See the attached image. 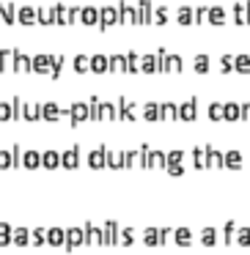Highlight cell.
Masks as SVG:
<instances>
[{"label": "cell", "mask_w": 250, "mask_h": 255, "mask_svg": "<svg viewBox=\"0 0 250 255\" xmlns=\"http://www.w3.org/2000/svg\"><path fill=\"white\" fill-rule=\"evenodd\" d=\"M198 241H201L203 247H215V244H220V231L217 228H203Z\"/></svg>", "instance_id": "obj_24"}, {"label": "cell", "mask_w": 250, "mask_h": 255, "mask_svg": "<svg viewBox=\"0 0 250 255\" xmlns=\"http://www.w3.org/2000/svg\"><path fill=\"white\" fill-rule=\"evenodd\" d=\"M143 121L146 124L162 121V102H143Z\"/></svg>", "instance_id": "obj_12"}, {"label": "cell", "mask_w": 250, "mask_h": 255, "mask_svg": "<svg viewBox=\"0 0 250 255\" xmlns=\"http://www.w3.org/2000/svg\"><path fill=\"white\" fill-rule=\"evenodd\" d=\"M0 71H14V47H3L0 49Z\"/></svg>", "instance_id": "obj_26"}, {"label": "cell", "mask_w": 250, "mask_h": 255, "mask_svg": "<svg viewBox=\"0 0 250 255\" xmlns=\"http://www.w3.org/2000/svg\"><path fill=\"white\" fill-rule=\"evenodd\" d=\"M72 69L77 74H88L91 71V55H75L72 58Z\"/></svg>", "instance_id": "obj_33"}, {"label": "cell", "mask_w": 250, "mask_h": 255, "mask_svg": "<svg viewBox=\"0 0 250 255\" xmlns=\"http://www.w3.org/2000/svg\"><path fill=\"white\" fill-rule=\"evenodd\" d=\"M195 118H198V99H187V102H181L179 104V121L193 124Z\"/></svg>", "instance_id": "obj_10"}, {"label": "cell", "mask_w": 250, "mask_h": 255, "mask_svg": "<svg viewBox=\"0 0 250 255\" xmlns=\"http://www.w3.org/2000/svg\"><path fill=\"white\" fill-rule=\"evenodd\" d=\"M176 247H190V244H193V231H190V228H176V241H174Z\"/></svg>", "instance_id": "obj_34"}, {"label": "cell", "mask_w": 250, "mask_h": 255, "mask_svg": "<svg viewBox=\"0 0 250 255\" xmlns=\"http://www.w3.org/2000/svg\"><path fill=\"white\" fill-rule=\"evenodd\" d=\"M25 121H42V102H28L25 104Z\"/></svg>", "instance_id": "obj_37"}, {"label": "cell", "mask_w": 250, "mask_h": 255, "mask_svg": "<svg viewBox=\"0 0 250 255\" xmlns=\"http://www.w3.org/2000/svg\"><path fill=\"white\" fill-rule=\"evenodd\" d=\"M33 74L52 77V55H33Z\"/></svg>", "instance_id": "obj_14"}, {"label": "cell", "mask_w": 250, "mask_h": 255, "mask_svg": "<svg viewBox=\"0 0 250 255\" xmlns=\"http://www.w3.org/2000/svg\"><path fill=\"white\" fill-rule=\"evenodd\" d=\"M143 244H146V247H162V231L160 228H146V231H143Z\"/></svg>", "instance_id": "obj_25"}, {"label": "cell", "mask_w": 250, "mask_h": 255, "mask_svg": "<svg viewBox=\"0 0 250 255\" xmlns=\"http://www.w3.org/2000/svg\"><path fill=\"white\" fill-rule=\"evenodd\" d=\"M6 14H8V3H0V25H6Z\"/></svg>", "instance_id": "obj_61"}, {"label": "cell", "mask_w": 250, "mask_h": 255, "mask_svg": "<svg viewBox=\"0 0 250 255\" xmlns=\"http://www.w3.org/2000/svg\"><path fill=\"white\" fill-rule=\"evenodd\" d=\"M209 121H223V104L220 102H212L209 104V110H206Z\"/></svg>", "instance_id": "obj_53"}, {"label": "cell", "mask_w": 250, "mask_h": 255, "mask_svg": "<svg viewBox=\"0 0 250 255\" xmlns=\"http://www.w3.org/2000/svg\"><path fill=\"white\" fill-rule=\"evenodd\" d=\"M63 61H66V58H63V55H52V80H58V77H61Z\"/></svg>", "instance_id": "obj_58"}, {"label": "cell", "mask_w": 250, "mask_h": 255, "mask_svg": "<svg viewBox=\"0 0 250 255\" xmlns=\"http://www.w3.org/2000/svg\"><path fill=\"white\" fill-rule=\"evenodd\" d=\"M181 162H184V151H181V148H174V151H168V165H165V170H168V167L181 165Z\"/></svg>", "instance_id": "obj_51"}, {"label": "cell", "mask_w": 250, "mask_h": 255, "mask_svg": "<svg viewBox=\"0 0 250 255\" xmlns=\"http://www.w3.org/2000/svg\"><path fill=\"white\" fill-rule=\"evenodd\" d=\"M236 231H239V225H236L234 220H228L225 225H223L220 241H223V244H236Z\"/></svg>", "instance_id": "obj_29"}, {"label": "cell", "mask_w": 250, "mask_h": 255, "mask_svg": "<svg viewBox=\"0 0 250 255\" xmlns=\"http://www.w3.org/2000/svg\"><path fill=\"white\" fill-rule=\"evenodd\" d=\"M14 71L17 74H33V55H25L22 49H14Z\"/></svg>", "instance_id": "obj_7"}, {"label": "cell", "mask_w": 250, "mask_h": 255, "mask_svg": "<svg viewBox=\"0 0 250 255\" xmlns=\"http://www.w3.org/2000/svg\"><path fill=\"white\" fill-rule=\"evenodd\" d=\"M88 167H94V170L107 167V145H97V148H91V151H88Z\"/></svg>", "instance_id": "obj_6"}, {"label": "cell", "mask_w": 250, "mask_h": 255, "mask_svg": "<svg viewBox=\"0 0 250 255\" xmlns=\"http://www.w3.org/2000/svg\"><path fill=\"white\" fill-rule=\"evenodd\" d=\"M47 244V228H33L30 233V247H44Z\"/></svg>", "instance_id": "obj_44"}, {"label": "cell", "mask_w": 250, "mask_h": 255, "mask_svg": "<svg viewBox=\"0 0 250 255\" xmlns=\"http://www.w3.org/2000/svg\"><path fill=\"white\" fill-rule=\"evenodd\" d=\"M77 247H85V228L83 225L66 228V253H75Z\"/></svg>", "instance_id": "obj_2"}, {"label": "cell", "mask_w": 250, "mask_h": 255, "mask_svg": "<svg viewBox=\"0 0 250 255\" xmlns=\"http://www.w3.org/2000/svg\"><path fill=\"white\" fill-rule=\"evenodd\" d=\"M135 228H121V236H118V247H132L135 244Z\"/></svg>", "instance_id": "obj_42"}, {"label": "cell", "mask_w": 250, "mask_h": 255, "mask_svg": "<svg viewBox=\"0 0 250 255\" xmlns=\"http://www.w3.org/2000/svg\"><path fill=\"white\" fill-rule=\"evenodd\" d=\"M225 8L223 6H209V25H225Z\"/></svg>", "instance_id": "obj_36"}, {"label": "cell", "mask_w": 250, "mask_h": 255, "mask_svg": "<svg viewBox=\"0 0 250 255\" xmlns=\"http://www.w3.org/2000/svg\"><path fill=\"white\" fill-rule=\"evenodd\" d=\"M225 167H228V170H239V167H242V154L236 151V148L225 151Z\"/></svg>", "instance_id": "obj_40"}, {"label": "cell", "mask_w": 250, "mask_h": 255, "mask_svg": "<svg viewBox=\"0 0 250 255\" xmlns=\"http://www.w3.org/2000/svg\"><path fill=\"white\" fill-rule=\"evenodd\" d=\"M110 71L113 74H126V58L124 55H110Z\"/></svg>", "instance_id": "obj_46"}, {"label": "cell", "mask_w": 250, "mask_h": 255, "mask_svg": "<svg viewBox=\"0 0 250 255\" xmlns=\"http://www.w3.org/2000/svg\"><path fill=\"white\" fill-rule=\"evenodd\" d=\"M39 25H44V28H50V25H55V11L47 6L39 8Z\"/></svg>", "instance_id": "obj_45"}, {"label": "cell", "mask_w": 250, "mask_h": 255, "mask_svg": "<svg viewBox=\"0 0 250 255\" xmlns=\"http://www.w3.org/2000/svg\"><path fill=\"white\" fill-rule=\"evenodd\" d=\"M209 22V6H195V25H206Z\"/></svg>", "instance_id": "obj_54"}, {"label": "cell", "mask_w": 250, "mask_h": 255, "mask_svg": "<svg viewBox=\"0 0 250 255\" xmlns=\"http://www.w3.org/2000/svg\"><path fill=\"white\" fill-rule=\"evenodd\" d=\"M176 118H179V104L162 102V121H176Z\"/></svg>", "instance_id": "obj_43"}, {"label": "cell", "mask_w": 250, "mask_h": 255, "mask_svg": "<svg viewBox=\"0 0 250 255\" xmlns=\"http://www.w3.org/2000/svg\"><path fill=\"white\" fill-rule=\"evenodd\" d=\"M209 167H212V170H220V167H225V154L217 151L215 145H209Z\"/></svg>", "instance_id": "obj_32"}, {"label": "cell", "mask_w": 250, "mask_h": 255, "mask_svg": "<svg viewBox=\"0 0 250 255\" xmlns=\"http://www.w3.org/2000/svg\"><path fill=\"white\" fill-rule=\"evenodd\" d=\"M42 167H47V170H55V167H61V154L52 151V148L42 151Z\"/></svg>", "instance_id": "obj_28"}, {"label": "cell", "mask_w": 250, "mask_h": 255, "mask_svg": "<svg viewBox=\"0 0 250 255\" xmlns=\"http://www.w3.org/2000/svg\"><path fill=\"white\" fill-rule=\"evenodd\" d=\"M236 244L239 247H250V228H239L236 231Z\"/></svg>", "instance_id": "obj_56"}, {"label": "cell", "mask_w": 250, "mask_h": 255, "mask_svg": "<svg viewBox=\"0 0 250 255\" xmlns=\"http://www.w3.org/2000/svg\"><path fill=\"white\" fill-rule=\"evenodd\" d=\"M99 20H102V14H99L97 6H83V11H80V22H83V25L99 28Z\"/></svg>", "instance_id": "obj_16"}, {"label": "cell", "mask_w": 250, "mask_h": 255, "mask_svg": "<svg viewBox=\"0 0 250 255\" xmlns=\"http://www.w3.org/2000/svg\"><path fill=\"white\" fill-rule=\"evenodd\" d=\"M107 167H110V170H124V151L107 148Z\"/></svg>", "instance_id": "obj_30"}, {"label": "cell", "mask_w": 250, "mask_h": 255, "mask_svg": "<svg viewBox=\"0 0 250 255\" xmlns=\"http://www.w3.org/2000/svg\"><path fill=\"white\" fill-rule=\"evenodd\" d=\"M17 22H20V25H25V28L36 25V22H39V8H33V6H20V14H17Z\"/></svg>", "instance_id": "obj_15"}, {"label": "cell", "mask_w": 250, "mask_h": 255, "mask_svg": "<svg viewBox=\"0 0 250 255\" xmlns=\"http://www.w3.org/2000/svg\"><path fill=\"white\" fill-rule=\"evenodd\" d=\"M11 167H14V157H11L8 148L0 145V170H11Z\"/></svg>", "instance_id": "obj_50"}, {"label": "cell", "mask_w": 250, "mask_h": 255, "mask_svg": "<svg viewBox=\"0 0 250 255\" xmlns=\"http://www.w3.org/2000/svg\"><path fill=\"white\" fill-rule=\"evenodd\" d=\"M85 121H91L88 102H72V107H69V124L72 126H80V124H85Z\"/></svg>", "instance_id": "obj_1"}, {"label": "cell", "mask_w": 250, "mask_h": 255, "mask_svg": "<svg viewBox=\"0 0 250 255\" xmlns=\"http://www.w3.org/2000/svg\"><path fill=\"white\" fill-rule=\"evenodd\" d=\"M248 17H250V0H248Z\"/></svg>", "instance_id": "obj_63"}, {"label": "cell", "mask_w": 250, "mask_h": 255, "mask_svg": "<svg viewBox=\"0 0 250 255\" xmlns=\"http://www.w3.org/2000/svg\"><path fill=\"white\" fill-rule=\"evenodd\" d=\"M242 121H250V102H242Z\"/></svg>", "instance_id": "obj_62"}, {"label": "cell", "mask_w": 250, "mask_h": 255, "mask_svg": "<svg viewBox=\"0 0 250 255\" xmlns=\"http://www.w3.org/2000/svg\"><path fill=\"white\" fill-rule=\"evenodd\" d=\"M30 228H25V225H20V228H14V244L17 247H30Z\"/></svg>", "instance_id": "obj_31"}, {"label": "cell", "mask_w": 250, "mask_h": 255, "mask_svg": "<svg viewBox=\"0 0 250 255\" xmlns=\"http://www.w3.org/2000/svg\"><path fill=\"white\" fill-rule=\"evenodd\" d=\"M138 14H140V25H154V6H151V0H140V3H138Z\"/></svg>", "instance_id": "obj_22"}, {"label": "cell", "mask_w": 250, "mask_h": 255, "mask_svg": "<svg viewBox=\"0 0 250 255\" xmlns=\"http://www.w3.org/2000/svg\"><path fill=\"white\" fill-rule=\"evenodd\" d=\"M168 176H184V165H176V167H168Z\"/></svg>", "instance_id": "obj_60"}, {"label": "cell", "mask_w": 250, "mask_h": 255, "mask_svg": "<svg viewBox=\"0 0 250 255\" xmlns=\"http://www.w3.org/2000/svg\"><path fill=\"white\" fill-rule=\"evenodd\" d=\"M88 107H91V121H102V99L88 96Z\"/></svg>", "instance_id": "obj_47"}, {"label": "cell", "mask_w": 250, "mask_h": 255, "mask_svg": "<svg viewBox=\"0 0 250 255\" xmlns=\"http://www.w3.org/2000/svg\"><path fill=\"white\" fill-rule=\"evenodd\" d=\"M25 104H28V102H22L20 96L11 99V107H14V121H25Z\"/></svg>", "instance_id": "obj_52"}, {"label": "cell", "mask_w": 250, "mask_h": 255, "mask_svg": "<svg viewBox=\"0 0 250 255\" xmlns=\"http://www.w3.org/2000/svg\"><path fill=\"white\" fill-rule=\"evenodd\" d=\"M138 116H143V113L138 110V104L132 99H118V121L132 124V121H138Z\"/></svg>", "instance_id": "obj_4"}, {"label": "cell", "mask_w": 250, "mask_h": 255, "mask_svg": "<svg viewBox=\"0 0 250 255\" xmlns=\"http://www.w3.org/2000/svg\"><path fill=\"white\" fill-rule=\"evenodd\" d=\"M8 244H14V225L0 222V247H8Z\"/></svg>", "instance_id": "obj_35"}, {"label": "cell", "mask_w": 250, "mask_h": 255, "mask_svg": "<svg viewBox=\"0 0 250 255\" xmlns=\"http://www.w3.org/2000/svg\"><path fill=\"white\" fill-rule=\"evenodd\" d=\"M61 167H66V170H77L80 167V145H69L61 154Z\"/></svg>", "instance_id": "obj_11"}, {"label": "cell", "mask_w": 250, "mask_h": 255, "mask_svg": "<svg viewBox=\"0 0 250 255\" xmlns=\"http://www.w3.org/2000/svg\"><path fill=\"white\" fill-rule=\"evenodd\" d=\"M52 11H55V25H72V20H69V6L55 3V6H52Z\"/></svg>", "instance_id": "obj_39"}, {"label": "cell", "mask_w": 250, "mask_h": 255, "mask_svg": "<svg viewBox=\"0 0 250 255\" xmlns=\"http://www.w3.org/2000/svg\"><path fill=\"white\" fill-rule=\"evenodd\" d=\"M22 145H11V157H14V167H22Z\"/></svg>", "instance_id": "obj_59"}, {"label": "cell", "mask_w": 250, "mask_h": 255, "mask_svg": "<svg viewBox=\"0 0 250 255\" xmlns=\"http://www.w3.org/2000/svg\"><path fill=\"white\" fill-rule=\"evenodd\" d=\"M99 14H102V20H99V30H110L113 25H118L121 22V14H118V6H102L99 8Z\"/></svg>", "instance_id": "obj_5"}, {"label": "cell", "mask_w": 250, "mask_h": 255, "mask_svg": "<svg viewBox=\"0 0 250 255\" xmlns=\"http://www.w3.org/2000/svg\"><path fill=\"white\" fill-rule=\"evenodd\" d=\"M236 71L239 74H250V55H236Z\"/></svg>", "instance_id": "obj_55"}, {"label": "cell", "mask_w": 250, "mask_h": 255, "mask_svg": "<svg viewBox=\"0 0 250 255\" xmlns=\"http://www.w3.org/2000/svg\"><path fill=\"white\" fill-rule=\"evenodd\" d=\"M176 22H179V25H195V8L193 6H179L176 8Z\"/></svg>", "instance_id": "obj_27"}, {"label": "cell", "mask_w": 250, "mask_h": 255, "mask_svg": "<svg viewBox=\"0 0 250 255\" xmlns=\"http://www.w3.org/2000/svg\"><path fill=\"white\" fill-rule=\"evenodd\" d=\"M118 236H121V225L116 220H107L102 225V247H118Z\"/></svg>", "instance_id": "obj_3"}, {"label": "cell", "mask_w": 250, "mask_h": 255, "mask_svg": "<svg viewBox=\"0 0 250 255\" xmlns=\"http://www.w3.org/2000/svg\"><path fill=\"white\" fill-rule=\"evenodd\" d=\"M165 165H168V151L151 148V154H149V170H165Z\"/></svg>", "instance_id": "obj_17"}, {"label": "cell", "mask_w": 250, "mask_h": 255, "mask_svg": "<svg viewBox=\"0 0 250 255\" xmlns=\"http://www.w3.org/2000/svg\"><path fill=\"white\" fill-rule=\"evenodd\" d=\"M190 159H193V167L206 170L209 167V145H195L193 151H190Z\"/></svg>", "instance_id": "obj_13"}, {"label": "cell", "mask_w": 250, "mask_h": 255, "mask_svg": "<svg viewBox=\"0 0 250 255\" xmlns=\"http://www.w3.org/2000/svg\"><path fill=\"white\" fill-rule=\"evenodd\" d=\"M110 71V55H91V74Z\"/></svg>", "instance_id": "obj_21"}, {"label": "cell", "mask_w": 250, "mask_h": 255, "mask_svg": "<svg viewBox=\"0 0 250 255\" xmlns=\"http://www.w3.org/2000/svg\"><path fill=\"white\" fill-rule=\"evenodd\" d=\"M242 118V104L239 102H225L223 104V121H239Z\"/></svg>", "instance_id": "obj_20"}, {"label": "cell", "mask_w": 250, "mask_h": 255, "mask_svg": "<svg viewBox=\"0 0 250 255\" xmlns=\"http://www.w3.org/2000/svg\"><path fill=\"white\" fill-rule=\"evenodd\" d=\"M118 14H121V22H124V25H140L138 6H129L126 0H121V3H118Z\"/></svg>", "instance_id": "obj_9"}, {"label": "cell", "mask_w": 250, "mask_h": 255, "mask_svg": "<svg viewBox=\"0 0 250 255\" xmlns=\"http://www.w3.org/2000/svg\"><path fill=\"white\" fill-rule=\"evenodd\" d=\"M126 58V74H143V69H140V52H135V49H129V52H124Z\"/></svg>", "instance_id": "obj_23"}, {"label": "cell", "mask_w": 250, "mask_h": 255, "mask_svg": "<svg viewBox=\"0 0 250 255\" xmlns=\"http://www.w3.org/2000/svg\"><path fill=\"white\" fill-rule=\"evenodd\" d=\"M47 244L50 247H66V231L63 228H47Z\"/></svg>", "instance_id": "obj_18"}, {"label": "cell", "mask_w": 250, "mask_h": 255, "mask_svg": "<svg viewBox=\"0 0 250 255\" xmlns=\"http://www.w3.org/2000/svg\"><path fill=\"white\" fill-rule=\"evenodd\" d=\"M234 22H236V25H250L248 3H234Z\"/></svg>", "instance_id": "obj_38"}, {"label": "cell", "mask_w": 250, "mask_h": 255, "mask_svg": "<svg viewBox=\"0 0 250 255\" xmlns=\"http://www.w3.org/2000/svg\"><path fill=\"white\" fill-rule=\"evenodd\" d=\"M168 17H171V14H168L165 6H157V8H154V25H165Z\"/></svg>", "instance_id": "obj_57"}, {"label": "cell", "mask_w": 250, "mask_h": 255, "mask_svg": "<svg viewBox=\"0 0 250 255\" xmlns=\"http://www.w3.org/2000/svg\"><path fill=\"white\" fill-rule=\"evenodd\" d=\"M22 167H25V170H36V167H42V151L28 148V151L22 154Z\"/></svg>", "instance_id": "obj_19"}, {"label": "cell", "mask_w": 250, "mask_h": 255, "mask_svg": "<svg viewBox=\"0 0 250 255\" xmlns=\"http://www.w3.org/2000/svg\"><path fill=\"white\" fill-rule=\"evenodd\" d=\"M209 66H212V63H209V55H195L193 58V69L198 71V74H206Z\"/></svg>", "instance_id": "obj_49"}, {"label": "cell", "mask_w": 250, "mask_h": 255, "mask_svg": "<svg viewBox=\"0 0 250 255\" xmlns=\"http://www.w3.org/2000/svg\"><path fill=\"white\" fill-rule=\"evenodd\" d=\"M6 121H14V107H11V102L0 99V124H6Z\"/></svg>", "instance_id": "obj_48"}, {"label": "cell", "mask_w": 250, "mask_h": 255, "mask_svg": "<svg viewBox=\"0 0 250 255\" xmlns=\"http://www.w3.org/2000/svg\"><path fill=\"white\" fill-rule=\"evenodd\" d=\"M102 121H118V102H102Z\"/></svg>", "instance_id": "obj_41"}, {"label": "cell", "mask_w": 250, "mask_h": 255, "mask_svg": "<svg viewBox=\"0 0 250 255\" xmlns=\"http://www.w3.org/2000/svg\"><path fill=\"white\" fill-rule=\"evenodd\" d=\"M83 228H85V247H99V244H102V225L88 220Z\"/></svg>", "instance_id": "obj_8"}]
</instances>
